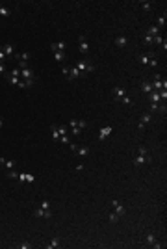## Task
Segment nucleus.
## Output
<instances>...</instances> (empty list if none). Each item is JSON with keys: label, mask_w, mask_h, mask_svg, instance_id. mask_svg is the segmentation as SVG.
<instances>
[{"label": "nucleus", "mask_w": 167, "mask_h": 249, "mask_svg": "<svg viewBox=\"0 0 167 249\" xmlns=\"http://www.w3.org/2000/svg\"><path fill=\"white\" fill-rule=\"evenodd\" d=\"M74 67H76V69L80 71L82 78H84V76L87 74V73H93V71H95V65H93V63H89V62H85V60H80V62H78L76 65H74Z\"/></svg>", "instance_id": "obj_1"}, {"label": "nucleus", "mask_w": 167, "mask_h": 249, "mask_svg": "<svg viewBox=\"0 0 167 249\" xmlns=\"http://www.w3.org/2000/svg\"><path fill=\"white\" fill-rule=\"evenodd\" d=\"M149 162H150L149 152H145V154H139V152H138V156L134 158V164L136 166H143V164H149Z\"/></svg>", "instance_id": "obj_2"}, {"label": "nucleus", "mask_w": 167, "mask_h": 249, "mask_svg": "<svg viewBox=\"0 0 167 249\" xmlns=\"http://www.w3.org/2000/svg\"><path fill=\"white\" fill-rule=\"evenodd\" d=\"M111 132H113V126H111V125H106L104 128H100V132H99V140H100V141H104V140L111 134Z\"/></svg>", "instance_id": "obj_3"}, {"label": "nucleus", "mask_w": 167, "mask_h": 249, "mask_svg": "<svg viewBox=\"0 0 167 249\" xmlns=\"http://www.w3.org/2000/svg\"><path fill=\"white\" fill-rule=\"evenodd\" d=\"M78 43H80V47H78V48H80V52H84V54H85V52L89 50V43L85 41V35H78Z\"/></svg>", "instance_id": "obj_4"}, {"label": "nucleus", "mask_w": 167, "mask_h": 249, "mask_svg": "<svg viewBox=\"0 0 167 249\" xmlns=\"http://www.w3.org/2000/svg\"><path fill=\"white\" fill-rule=\"evenodd\" d=\"M111 205H113V208H115V214H117L119 217L126 214V208H124L123 205H121V203H119V201H111Z\"/></svg>", "instance_id": "obj_5"}, {"label": "nucleus", "mask_w": 167, "mask_h": 249, "mask_svg": "<svg viewBox=\"0 0 167 249\" xmlns=\"http://www.w3.org/2000/svg\"><path fill=\"white\" fill-rule=\"evenodd\" d=\"M21 78H22V80H34V71L28 69V67L21 69Z\"/></svg>", "instance_id": "obj_6"}, {"label": "nucleus", "mask_w": 167, "mask_h": 249, "mask_svg": "<svg viewBox=\"0 0 167 249\" xmlns=\"http://www.w3.org/2000/svg\"><path fill=\"white\" fill-rule=\"evenodd\" d=\"M76 123H78L76 119H71V121H69V125H71V134H73V136H80V134H82V130L76 126Z\"/></svg>", "instance_id": "obj_7"}, {"label": "nucleus", "mask_w": 167, "mask_h": 249, "mask_svg": "<svg viewBox=\"0 0 167 249\" xmlns=\"http://www.w3.org/2000/svg\"><path fill=\"white\" fill-rule=\"evenodd\" d=\"M74 154L76 156H80V158H85V156L89 154V149L85 145H82V147H76V151H74Z\"/></svg>", "instance_id": "obj_8"}, {"label": "nucleus", "mask_w": 167, "mask_h": 249, "mask_svg": "<svg viewBox=\"0 0 167 249\" xmlns=\"http://www.w3.org/2000/svg\"><path fill=\"white\" fill-rule=\"evenodd\" d=\"M0 166H4L6 169H13L15 167V160H8V158H4V156H0Z\"/></svg>", "instance_id": "obj_9"}, {"label": "nucleus", "mask_w": 167, "mask_h": 249, "mask_svg": "<svg viewBox=\"0 0 167 249\" xmlns=\"http://www.w3.org/2000/svg\"><path fill=\"white\" fill-rule=\"evenodd\" d=\"M21 182H34L35 180V177L34 175H30V173H19V177H17Z\"/></svg>", "instance_id": "obj_10"}, {"label": "nucleus", "mask_w": 167, "mask_h": 249, "mask_svg": "<svg viewBox=\"0 0 167 249\" xmlns=\"http://www.w3.org/2000/svg\"><path fill=\"white\" fill-rule=\"evenodd\" d=\"M115 45H117L119 48H123L128 45V39H126V35H117V39H115Z\"/></svg>", "instance_id": "obj_11"}, {"label": "nucleus", "mask_w": 167, "mask_h": 249, "mask_svg": "<svg viewBox=\"0 0 167 249\" xmlns=\"http://www.w3.org/2000/svg\"><path fill=\"white\" fill-rule=\"evenodd\" d=\"M50 47H52V50H54V52H56V50H59V52H63V50L67 48V43H65V41H59V43H52Z\"/></svg>", "instance_id": "obj_12"}, {"label": "nucleus", "mask_w": 167, "mask_h": 249, "mask_svg": "<svg viewBox=\"0 0 167 249\" xmlns=\"http://www.w3.org/2000/svg\"><path fill=\"white\" fill-rule=\"evenodd\" d=\"M113 95H115V100H121L126 95V91L124 88H113Z\"/></svg>", "instance_id": "obj_13"}, {"label": "nucleus", "mask_w": 167, "mask_h": 249, "mask_svg": "<svg viewBox=\"0 0 167 249\" xmlns=\"http://www.w3.org/2000/svg\"><path fill=\"white\" fill-rule=\"evenodd\" d=\"M147 35H152V37H156V35H161V30L154 24V26H150L149 30H147Z\"/></svg>", "instance_id": "obj_14"}, {"label": "nucleus", "mask_w": 167, "mask_h": 249, "mask_svg": "<svg viewBox=\"0 0 167 249\" xmlns=\"http://www.w3.org/2000/svg\"><path fill=\"white\" fill-rule=\"evenodd\" d=\"M149 100H150V102H161V99H160V93H158V91H154V89H152V91L149 93Z\"/></svg>", "instance_id": "obj_15"}, {"label": "nucleus", "mask_w": 167, "mask_h": 249, "mask_svg": "<svg viewBox=\"0 0 167 249\" xmlns=\"http://www.w3.org/2000/svg\"><path fill=\"white\" fill-rule=\"evenodd\" d=\"M9 15H11V9H8L6 6H2V4H0V19H8Z\"/></svg>", "instance_id": "obj_16"}, {"label": "nucleus", "mask_w": 167, "mask_h": 249, "mask_svg": "<svg viewBox=\"0 0 167 249\" xmlns=\"http://www.w3.org/2000/svg\"><path fill=\"white\" fill-rule=\"evenodd\" d=\"M50 132H52V140L59 141V132H58V125H50Z\"/></svg>", "instance_id": "obj_17"}, {"label": "nucleus", "mask_w": 167, "mask_h": 249, "mask_svg": "<svg viewBox=\"0 0 167 249\" xmlns=\"http://www.w3.org/2000/svg\"><path fill=\"white\" fill-rule=\"evenodd\" d=\"M45 247H47V249H56V247H59V240H58V238H52V240H50Z\"/></svg>", "instance_id": "obj_18"}, {"label": "nucleus", "mask_w": 167, "mask_h": 249, "mask_svg": "<svg viewBox=\"0 0 167 249\" xmlns=\"http://www.w3.org/2000/svg\"><path fill=\"white\" fill-rule=\"evenodd\" d=\"M141 91H143V93H150V91H152V84L150 82H143L141 84Z\"/></svg>", "instance_id": "obj_19"}, {"label": "nucleus", "mask_w": 167, "mask_h": 249, "mask_svg": "<svg viewBox=\"0 0 167 249\" xmlns=\"http://www.w3.org/2000/svg\"><path fill=\"white\" fill-rule=\"evenodd\" d=\"M2 50H4V54H6V56H11V54L15 52V50H13V47H11L9 43H6V45H4V47H2Z\"/></svg>", "instance_id": "obj_20"}, {"label": "nucleus", "mask_w": 167, "mask_h": 249, "mask_svg": "<svg viewBox=\"0 0 167 249\" xmlns=\"http://www.w3.org/2000/svg\"><path fill=\"white\" fill-rule=\"evenodd\" d=\"M54 60L61 63V62H65V54H63V52H59V50H56V52H54Z\"/></svg>", "instance_id": "obj_21"}, {"label": "nucleus", "mask_w": 167, "mask_h": 249, "mask_svg": "<svg viewBox=\"0 0 167 249\" xmlns=\"http://www.w3.org/2000/svg\"><path fill=\"white\" fill-rule=\"evenodd\" d=\"M17 58H19V62H28L30 60V52H19Z\"/></svg>", "instance_id": "obj_22"}, {"label": "nucleus", "mask_w": 167, "mask_h": 249, "mask_svg": "<svg viewBox=\"0 0 167 249\" xmlns=\"http://www.w3.org/2000/svg\"><path fill=\"white\" fill-rule=\"evenodd\" d=\"M8 82L11 84V86H19V82H21V78H17V76H11V74H8Z\"/></svg>", "instance_id": "obj_23"}, {"label": "nucleus", "mask_w": 167, "mask_h": 249, "mask_svg": "<svg viewBox=\"0 0 167 249\" xmlns=\"http://www.w3.org/2000/svg\"><path fill=\"white\" fill-rule=\"evenodd\" d=\"M156 26H158L160 30L165 26V15H161V17H158V19H156Z\"/></svg>", "instance_id": "obj_24"}, {"label": "nucleus", "mask_w": 167, "mask_h": 249, "mask_svg": "<svg viewBox=\"0 0 167 249\" xmlns=\"http://www.w3.org/2000/svg\"><path fill=\"white\" fill-rule=\"evenodd\" d=\"M145 240H147V243H149V245H152V243L156 242V234H154V232H149Z\"/></svg>", "instance_id": "obj_25"}, {"label": "nucleus", "mask_w": 167, "mask_h": 249, "mask_svg": "<svg viewBox=\"0 0 167 249\" xmlns=\"http://www.w3.org/2000/svg\"><path fill=\"white\" fill-rule=\"evenodd\" d=\"M34 216H35V217H45V208H41V206L35 208V210H34Z\"/></svg>", "instance_id": "obj_26"}, {"label": "nucleus", "mask_w": 167, "mask_h": 249, "mask_svg": "<svg viewBox=\"0 0 167 249\" xmlns=\"http://www.w3.org/2000/svg\"><path fill=\"white\" fill-rule=\"evenodd\" d=\"M150 119H152V115H150V114H145V115H143V117H141V121H139V123H143V125H147V123H150Z\"/></svg>", "instance_id": "obj_27"}, {"label": "nucleus", "mask_w": 167, "mask_h": 249, "mask_svg": "<svg viewBox=\"0 0 167 249\" xmlns=\"http://www.w3.org/2000/svg\"><path fill=\"white\" fill-rule=\"evenodd\" d=\"M121 102H123L124 106H132V99H130V97H128V95H124V97H123V99H121Z\"/></svg>", "instance_id": "obj_28"}, {"label": "nucleus", "mask_w": 167, "mask_h": 249, "mask_svg": "<svg viewBox=\"0 0 167 249\" xmlns=\"http://www.w3.org/2000/svg\"><path fill=\"white\" fill-rule=\"evenodd\" d=\"M59 141H61V143H65V145H69V143H71V136H67V134L59 136Z\"/></svg>", "instance_id": "obj_29"}, {"label": "nucleus", "mask_w": 167, "mask_h": 249, "mask_svg": "<svg viewBox=\"0 0 167 249\" xmlns=\"http://www.w3.org/2000/svg\"><path fill=\"white\" fill-rule=\"evenodd\" d=\"M138 60H139L141 65H149V60H150V58H149V56H139Z\"/></svg>", "instance_id": "obj_30"}, {"label": "nucleus", "mask_w": 167, "mask_h": 249, "mask_svg": "<svg viewBox=\"0 0 167 249\" xmlns=\"http://www.w3.org/2000/svg\"><path fill=\"white\" fill-rule=\"evenodd\" d=\"M160 104L161 102H150V112H160Z\"/></svg>", "instance_id": "obj_31"}, {"label": "nucleus", "mask_w": 167, "mask_h": 249, "mask_svg": "<svg viewBox=\"0 0 167 249\" xmlns=\"http://www.w3.org/2000/svg\"><path fill=\"white\" fill-rule=\"evenodd\" d=\"M141 8H143L145 11H150V9H152V4L150 2H141Z\"/></svg>", "instance_id": "obj_32"}, {"label": "nucleus", "mask_w": 167, "mask_h": 249, "mask_svg": "<svg viewBox=\"0 0 167 249\" xmlns=\"http://www.w3.org/2000/svg\"><path fill=\"white\" fill-rule=\"evenodd\" d=\"M117 221H119V216L115 214V212H113V214H110V223H117Z\"/></svg>", "instance_id": "obj_33"}, {"label": "nucleus", "mask_w": 167, "mask_h": 249, "mask_svg": "<svg viewBox=\"0 0 167 249\" xmlns=\"http://www.w3.org/2000/svg\"><path fill=\"white\" fill-rule=\"evenodd\" d=\"M143 41H145V45H150V43H154V37H152V35H145Z\"/></svg>", "instance_id": "obj_34"}, {"label": "nucleus", "mask_w": 167, "mask_h": 249, "mask_svg": "<svg viewBox=\"0 0 167 249\" xmlns=\"http://www.w3.org/2000/svg\"><path fill=\"white\" fill-rule=\"evenodd\" d=\"M58 132H59V136H63V134H67V126H65V125H61V126H58Z\"/></svg>", "instance_id": "obj_35"}, {"label": "nucleus", "mask_w": 167, "mask_h": 249, "mask_svg": "<svg viewBox=\"0 0 167 249\" xmlns=\"http://www.w3.org/2000/svg\"><path fill=\"white\" fill-rule=\"evenodd\" d=\"M11 76H17V78H21V69H19V67H15V69L11 71Z\"/></svg>", "instance_id": "obj_36"}, {"label": "nucleus", "mask_w": 167, "mask_h": 249, "mask_svg": "<svg viewBox=\"0 0 167 249\" xmlns=\"http://www.w3.org/2000/svg\"><path fill=\"white\" fill-rule=\"evenodd\" d=\"M76 126H78V128H80V130H84V128H85V126H87V123H85V121L82 119V121H78V123H76Z\"/></svg>", "instance_id": "obj_37"}, {"label": "nucleus", "mask_w": 167, "mask_h": 249, "mask_svg": "<svg viewBox=\"0 0 167 249\" xmlns=\"http://www.w3.org/2000/svg\"><path fill=\"white\" fill-rule=\"evenodd\" d=\"M156 65H158V60H156V58H150V60H149V67H156Z\"/></svg>", "instance_id": "obj_38"}, {"label": "nucleus", "mask_w": 167, "mask_h": 249, "mask_svg": "<svg viewBox=\"0 0 167 249\" xmlns=\"http://www.w3.org/2000/svg\"><path fill=\"white\" fill-rule=\"evenodd\" d=\"M6 60H8V56L4 54V50H2V48H0V63H4Z\"/></svg>", "instance_id": "obj_39"}, {"label": "nucleus", "mask_w": 167, "mask_h": 249, "mask_svg": "<svg viewBox=\"0 0 167 249\" xmlns=\"http://www.w3.org/2000/svg\"><path fill=\"white\" fill-rule=\"evenodd\" d=\"M154 43H156V45H161V43H164V37H161V35H156V37H154Z\"/></svg>", "instance_id": "obj_40"}, {"label": "nucleus", "mask_w": 167, "mask_h": 249, "mask_svg": "<svg viewBox=\"0 0 167 249\" xmlns=\"http://www.w3.org/2000/svg\"><path fill=\"white\" fill-rule=\"evenodd\" d=\"M8 177H9V179H17L19 173H15V171H8Z\"/></svg>", "instance_id": "obj_41"}, {"label": "nucleus", "mask_w": 167, "mask_h": 249, "mask_svg": "<svg viewBox=\"0 0 167 249\" xmlns=\"http://www.w3.org/2000/svg\"><path fill=\"white\" fill-rule=\"evenodd\" d=\"M152 247H156V249H161V247H165V243H160V242H154V243H152Z\"/></svg>", "instance_id": "obj_42"}, {"label": "nucleus", "mask_w": 167, "mask_h": 249, "mask_svg": "<svg viewBox=\"0 0 167 249\" xmlns=\"http://www.w3.org/2000/svg\"><path fill=\"white\" fill-rule=\"evenodd\" d=\"M41 208H45V210H47V208H50V203H48L47 199H45V201L41 203Z\"/></svg>", "instance_id": "obj_43"}, {"label": "nucleus", "mask_w": 167, "mask_h": 249, "mask_svg": "<svg viewBox=\"0 0 167 249\" xmlns=\"http://www.w3.org/2000/svg\"><path fill=\"white\" fill-rule=\"evenodd\" d=\"M19 69H24V67H28V62H19V65H17Z\"/></svg>", "instance_id": "obj_44"}, {"label": "nucleus", "mask_w": 167, "mask_h": 249, "mask_svg": "<svg viewBox=\"0 0 167 249\" xmlns=\"http://www.w3.org/2000/svg\"><path fill=\"white\" fill-rule=\"evenodd\" d=\"M2 73H6V65L0 63V74H2Z\"/></svg>", "instance_id": "obj_45"}, {"label": "nucleus", "mask_w": 167, "mask_h": 249, "mask_svg": "<svg viewBox=\"0 0 167 249\" xmlns=\"http://www.w3.org/2000/svg\"><path fill=\"white\" fill-rule=\"evenodd\" d=\"M61 71H63V74H65V78H67V74H69V67H63Z\"/></svg>", "instance_id": "obj_46"}, {"label": "nucleus", "mask_w": 167, "mask_h": 249, "mask_svg": "<svg viewBox=\"0 0 167 249\" xmlns=\"http://www.w3.org/2000/svg\"><path fill=\"white\" fill-rule=\"evenodd\" d=\"M2 126H4V121H2V117H0V128H2Z\"/></svg>", "instance_id": "obj_47"}, {"label": "nucleus", "mask_w": 167, "mask_h": 249, "mask_svg": "<svg viewBox=\"0 0 167 249\" xmlns=\"http://www.w3.org/2000/svg\"><path fill=\"white\" fill-rule=\"evenodd\" d=\"M0 21H2V19H0Z\"/></svg>", "instance_id": "obj_48"}]
</instances>
